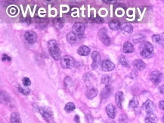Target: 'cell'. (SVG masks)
Wrapping results in <instances>:
<instances>
[{
    "label": "cell",
    "mask_w": 164,
    "mask_h": 123,
    "mask_svg": "<svg viewBox=\"0 0 164 123\" xmlns=\"http://www.w3.org/2000/svg\"><path fill=\"white\" fill-rule=\"evenodd\" d=\"M163 39L164 40V33H163Z\"/></svg>",
    "instance_id": "38"
},
{
    "label": "cell",
    "mask_w": 164,
    "mask_h": 123,
    "mask_svg": "<svg viewBox=\"0 0 164 123\" xmlns=\"http://www.w3.org/2000/svg\"><path fill=\"white\" fill-rule=\"evenodd\" d=\"M133 66L136 69V70H144L146 66V64H145V62L141 60H135V61L133 62Z\"/></svg>",
    "instance_id": "17"
},
{
    "label": "cell",
    "mask_w": 164,
    "mask_h": 123,
    "mask_svg": "<svg viewBox=\"0 0 164 123\" xmlns=\"http://www.w3.org/2000/svg\"><path fill=\"white\" fill-rule=\"evenodd\" d=\"M157 116L154 113H147L145 119V123H157Z\"/></svg>",
    "instance_id": "14"
},
{
    "label": "cell",
    "mask_w": 164,
    "mask_h": 123,
    "mask_svg": "<svg viewBox=\"0 0 164 123\" xmlns=\"http://www.w3.org/2000/svg\"><path fill=\"white\" fill-rule=\"evenodd\" d=\"M61 65L64 69H71L75 66V60L71 56H64L61 59Z\"/></svg>",
    "instance_id": "3"
},
{
    "label": "cell",
    "mask_w": 164,
    "mask_h": 123,
    "mask_svg": "<svg viewBox=\"0 0 164 123\" xmlns=\"http://www.w3.org/2000/svg\"><path fill=\"white\" fill-rule=\"evenodd\" d=\"M141 55L145 58H149L154 54V47L149 42H145L140 47Z\"/></svg>",
    "instance_id": "2"
},
{
    "label": "cell",
    "mask_w": 164,
    "mask_h": 123,
    "mask_svg": "<svg viewBox=\"0 0 164 123\" xmlns=\"http://www.w3.org/2000/svg\"><path fill=\"white\" fill-rule=\"evenodd\" d=\"M23 85H25L26 87H28V86H29V85H31V81H30V79H29V78H27V77H24V78H23Z\"/></svg>",
    "instance_id": "30"
},
{
    "label": "cell",
    "mask_w": 164,
    "mask_h": 123,
    "mask_svg": "<svg viewBox=\"0 0 164 123\" xmlns=\"http://www.w3.org/2000/svg\"><path fill=\"white\" fill-rule=\"evenodd\" d=\"M77 52L80 55L87 56L90 54V49H89L88 46L82 45V46H80V48L78 49Z\"/></svg>",
    "instance_id": "16"
},
{
    "label": "cell",
    "mask_w": 164,
    "mask_h": 123,
    "mask_svg": "<svg viewBox=\"0 0 164 123\" xmlns=\"http://www.w3.org/2000/svg\"><path fill=\"white\" fill-rule=\"evenodd\" d=\"M85 31V25L82 23H74L73 26V32L76 34L78 37H82Z\"/></svg>",
    "instance_id": "5"
},
{
    "label": "cell",
    "mask_w": 164,
    "mask_h": 123,
    "mask_svg": "<svg viewBox=\"0 0 164 123\" xmlns=\"http://www.w3.org/2000/svg\"><path fill=\"white\" fill-rule=\"evenodd\" d=\"M75 110V104L72 102H70L66 104V106H64V110L67 112H70L72 111H74Z\"/></svg>",
    "instance_id": "25"
},
{
    "label": "cell",
    "mask_w": 164,
    "mask_h": 123,
    "mask_svg": "<svg viewBox=\"0 0 164 123\" xmlns=\"http://www.w3.org/2000/svg\"><path fill=\"white\" fill-rule=\"evenodd\" d=\"M92 58L93 61L92 67V69H96L101 62V55L98 51H93L92 53Z\"/></svg>",
    "instance_id": "10"
},
{
    "label": "cell",
    "mask_w": 164,
    "mask_h": 123,
    "mask_svg": "<svg viewBox=\"0 0 164 123\" xmlns=\"http://www.w3.org/2000/svg\"><path fill=\"white\" fill-rule=\"evenodd\" d=\"M24 37H25L26 40L27 41L28 43H36V39H37V35L33 31H27L24 34Z\"/></svg>",
    "instance_id": "11"
},
{
    "label": "cell",
    "mask_w": 164,
    "mask_h": 123,
    "mask_svg": "<svg viewBox=\"0 0 164 123\" xmlns=\"http://www.w3.org/2000/svg\"><path fill=\"white\" fill-rule=\"evenodd\" d=\"M67 40L70 44L74 45L77 42V36L73 31L68 33V35H67Z\"/></svg>",
    "instance_id": "15"
},
{
    "label": "cell",
    "mask_w": 164,
    "mask_h": 123,
    "mask_svg": "<svg viewBox=\"0 0 164 123\" xmlns=\"http://www.w3.org/2000/svg\"><path fill=\"white\" fill-rule=\"evenodd\" d=\"M101 69L105 71V72H109V71H111L114 69L115 67V65L113 62H111L109 60H104L103 61L101 62Z\"/></svg>",
    "instance_id": "9"
},
{
    "label": "cell",
    "mask_w": 164,
    "mask_h": 123,
    "mask_svg": "<svg viewBox=\"0 0 164 123\" xmlns=\"http://www.w3.org/2000/svg\"><path fill=\"white\" fill-rule=\"evenodd\" d=\"M159 107H160L161 110H164V100H161L159 104Z\"/></svg>",
    "instance_id": "34"
},
{
    "label": "cell",
    "mask_w": 164,
    "mask_h": 123,
    "mask_svg": "<svg viewBox=\"0 0 164 123\" xmlns=\"http://www.w3.org/2000/svg\"><path fill=\"white\" fill-rule=\"evenodd\" d=\"M119 121H120V123H126L128 122L127 116H125V115H121L120 116V119H119Z\"/></svg>",
    "instance_id": "31"
},
{
    "label": "cell",
    "mask_w": 164,
    "mask_h": 123,
    "mask_svg": "<svg viewBox=\"0 0 164 123\" xmlns=\"http://www.w3.org/2000/svg\"><path fill=\"white\" fill-rule=\"evenodd\" d=\"M121 30L125 33L130 34L133 31V25H131L129 23H123L121 25Z\"/></svg>",
    "instance_id": "21"
},
{
    "label": "cell",
    "mask_w": 164,
    "mask_h": 123,
    "mask_svg": "<svg viewBox=\"0 0 164 123\" xmlns=\"http://www.w3.org/2000/svg\"><path fill=\"white\" fill-rule=\"evenodd\" d=\"M74 121L76 122V123H80V116H79L78 115H76V116H75V118H74Z\"/></svg>",
    "instance_id": "35"
},
{
    "label": "cell",
    "mask_w": 164,
    "mask_h": 123,
    "mask_svg": "<svg viewBox=\"0 0 164 123\" xmlns=\"http://www.w3.org/2000/svg\"><path fill=\"white\" fill-rule=\"evenodd\" d=\"M18 89H19L20 92L21 94H23V95H29V94H30V90H29V88H24L19 86Z\"/></svg>",
    "instance_id": "28"
},
{
    "label": "cell",
    "mask_w": 164,
    "mask_h": 123,
    "mask_svg": "<svg viewBox=\"0 0 164 123\" xmlns=\"http://www.w3.org/2000/svg\"><path fill=\"white\" fill-rule=\"evenodd\" d=\"M48 49L51 56H52L55 61H58V60L61 59V50L59 49L58 44L56 41L54 40V39L48 41Z\"/></svg>",
    "instance_id": "1"
},
{
    "label": "cell",
    "mask_w": 164,
    "mask_h": 123,
    "mask_svg": "<svg viewBox=\"0 0 164 123\" xmlns=\"http://www.w3.org/2000/svg\"><path fill=\"white\" fill-rule=\"evenodd\" d=\"M163 123H164V116H163Z\"/></svg>",
    "instance_id": "39"
},
{
    "label": "cell",
    "mask_w": 164,
    "mask_h": 123,
    "mask_svg": "<svg viewBox=\"0 0 164 123\" xmlns=\"http://www.w3.org/2000/svg\"><path fill=\"white\" fill-rule=\"evenodd\" d=\"M64 24V21L63 18H58L54 21V25L57 29H61Z\"/></svg>",
    "instance_id": "24"
},
{
    "label": "cell",
    "mask_w": 164,
    "mask_h": 123,
    "mask_svg": "<svg viewBox=\"0 0 164 123\" xmlns=\"http://www.w3.org/2000/svg\"><path fill=\"white\" fill-rule=\"evenodd\" d=\"M115 99H116V104L120 108H122V103L123 101V93L122 91H119L116 94L115 96Z\"/></svg>",
    "instance_id": "19"
},
{
    "label": "cell",
    "mask_w": 164,
    "mask_h": 123,
    "mask_svg": "<svg viewBox=\"0 0 164 123\" xmlns=\"http://www.w3.org/2000/svg\"><path fill=\"white\" fill-rule=\"evenodd\" d=\"M159 90H160V93L162 94H164V85H162V86H160Z\"/></svg>",
    "instance_id": "37"
},
{
    "label": "cell",
    "mask_w": 164,
    "mask_h": 123,
    "mask_svg": "<svg viewBox=\"0 0 164 123\" xmlns=\"http://www.w3.org/2000/svg\"><path fill=\"white\" fill-rule=\"evenodd\" d=\"M139 100L137 99L136 98H133L132 100H130L129 102V108L131 109H135L136 108L137 106H139Z\"/></svg>",
    "instance_id": "26"
},
{
    "label": "cell",
    "mask_w": 164,
    "mask_h": 123,
    "mask_svg": "<svg viewBox=\"0 0 164 123\" xmlns=\"http://www.w3.org/2000/svg\"><path fill=\"white\" fill-rule=\"evenodd\" d=\"M122 51L124 53H132L134 51V47H133V44L130 43L129 42H126L123 45V48H122Z\"/></svg>",
    "instance_id": "20"
},
{
    "label": "cell",
    "mask_w": 164,
    "mask_h": 123,
    "mask_svg": "<svg viewBox=\"0 0 164 123\" xmlns=\"http://www.w3.org/2000/svg\"><path fill=\"white\" fill-rule=\"evenodd\" d=\"M98 93V89L96 88L89 87L87 89L86 92V95L88 99H93V98L96 97Z\"/></svg>",
    "instance_id": "13"
},
{
    "label": "cell",
    "mask_w": 164,
    "mask_h": 123,
    "mask_svg": "<svg viewBox=\"0 0 164 123\" xmlns=\"http://www.w3.org/2000/svg\"><path fill=\"white\" fill-rule=\"evenodd\" d=\"M39 112L44 119L49 123L53 122L52 111L48 107H39Z\"/></svg>",
    "instance_id": "4"
},
{
    "label": "cell",
    "mask_w": 164,
    "mask_h": 123,
    "mask_svg": "<svg viewBox=\"0 0 164 123\" xmlns=\"http://www.w3.org/2000/svg\"><path fill=\"white\" fill-rule=\"evenodd\" d=\"M109 27L111 30H115V31L120 30L121 29V24L116 20H112L109 23Z\"/></svg>",
    "instance_id": "18"
},
{
    "label": "cell",
    "mask_w": 164,
    "mask_h": 123,
    "mask_svg": "<svg viewBox=\"0 0 164 123\" xmlns=\"http://www.w3.org/2000/svg\"><path fill=\"white\" fill-rule=\"evenodd\" d=\"M144 110L147 113H154V111L156 110L155 104L153 101L151 100H147L143 104V106H142Z\"/></svg>",
    "instance_id": "6"
},
{
    "label": "cell",
    "mask_w": 164,
    "mask_h": 123,
    "mask_svg": "<svg viewBox=\"0 0 164 123\" xmlns=\"http://www.w3.org/2000/svg\"><path fill=\"white\" fill-rule=\"evenodd\" d=\"M101 81H102V83L104 84L105 85H109L110 83L111 82V78L109 76H107V75H104L102 78H101Z\"/></svg>",
    "instance_id": "27"
},
{
    "label": "cell",
    "mask_w": 164,
    "mask_h": 123,
    "mask_svg": "<svg viewBox=\"0 0 164 123\" xmlns=\"http://www.w3.org/2000/svg\"><path fill=\"white\" fill-rule=\"evenodd\" d=\"M98 36L100 40L106 45H109L110 44V39L108 35L107 34V30L105 29H101L99 30Z\"/></svg>",
    "instance_id": "8"
},
{
    "label": "cell",
    "mask_w": 164,
    "mask_h": 123,
    "mask_svg": "<svg viewBox=\"0 0 164 123\" xmlns=\"http://www.w3.org/2000/svg\"><path fill=\"white\" fill-rule=\"evenodd\" d=\"M162 78L163 74L160 71H158V70L153 71V72L151 73V76H150L151 81L154 83V85H158V84L161 82V80H162Z\"/></svg>",
    "instance_id": "7"
},
{
    "label": "cell",
    "mask_w": 164,
    "mask_h": 123,
    "mask_svg": "<svg viewBox=\"0 0 164 123\" xmlns=\"http://www.w3.org/2000/svg\"><path fill=\"white\" fill-rule=\"evenodd\" d=\"M11 60V58L9 56L7 55H5V54L2 55V61H10Z\"/></svg>",
    "instance_id": "33"
},
{
    "label": "cell",
    "mask_w": 164,
    "mask_h": 123,
    "mask_svg": "<svg viewBox=\"0 0 164 123\" xmlns=\"http://www.w3.org/2000/svg\"><path fill=\"white\" fill-rule=\"evenodd\" d=\"M11 123H21V119L20 115L17 112H14L11 115Z\"/></svg>",
    "instance_id": "23"
},
{
    "label": "cell",
    "mask_w": 164,
    "mask_h": 123,
    "mask_svg": "<svg viewBox=\"0 0 164 123\" xmlns=\"http://www.w3.org/2000/svg\"><path fill=\"white\" fill-rule=\"evenodd\" d=\"M111 87L110 85H106L105 88H104L103 91H101V97L102 99H105V98H108L110 95V94L111 92Z\"/></svg>",
    "instance_id": "22"
},
{
    "label": "cell",
    "mask_w": 164,
    "mask_h": 123,
    "mask_svg": "<svg viewBox=\"0 0 164 123\" xmlns=\"http://www.w3.org/2000/svg\"><path fill=\"white\" fill-rule=\"evenodd\" d=\"M106 112H107V114L108 115V116H109L110 118L114 119L116 114V106L112 104H108L107 107H106Z\"/></svg>",
    "instance_id": "12"
},
{
    "label": "cell",
    "mask_w": 164,
    "mask_h": 123,
    "mask_svg": "<svg viewBox=\"0 0 164 123\" xmlns=\"http://www.w3.org/2000/svg\"><path fill=\"white\" fill-rule=\"evenodd\" d=\"M152 39H153V41L154 43H159L161 40V37H160V35H154V36H153Z\"/></svg>",
    "instance_id": "32"
},
{
    "label": "cell",
    "mask_w": 164,
    "mask_h": 123,
    "mask_svg": "<svg viewBox=\"0 0 164 123\" xmlns=\"http://www.w3.org/2000/svg\"><path fill=\"white\" fill-rule=\"evenodd\" d=\"M120 64H122L123 66H126V67H129V64L127 60H126V57L123 55H121L120 57Z\"/></svg>",
    "instance_id": "29"
},
{
    "label": "cell",
    "mask_w": 164,
    "mask_h": 123,
    "mask_svg": "<svg viewBox=\"0 0 164 123\" xmlns=\"http://www.w3.org/2000/svg\"><path fill=\"white\" fill-rule=\"evenodd\" d=\"M104 2H105V3H109V4H113V3H115V2H116V1H108V0H104L103 1Z\"/></svg>",
    "instance_id": "36"
}]
</instances>
